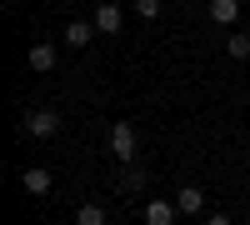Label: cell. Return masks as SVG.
Returning a JSON list of instances; mask_svg holds the SVG:
<instances>
[{
    "instance_id": "1",
    "label": "cell",
    "mask_w": 250,
    "mask_h": 225,
    "mask_svg": "<svg viewBox=\"0 0 250 225\" xmlns=\"http://www.w3.org/2000/svg\"><path fill=\"white\" fill-rule=\"evenodd\" d=\"M105 145H110V155L120 160V165H130V160L140 155V135H135V125H130V120H115V125H110V135H105Z\"/></svg>"
},
{
    "instance_id": "2",
    "label": "cell",
    "mask_w": 250,
    "mask_h": 225,
    "mask_svg": "<svg viewBox=\"0 0 250 225\" xmlns=\"http://www.w3.org/2000/svg\"><path fill=\"white\" fill-rule=\"evenodd\" d=\"M20 130H25L30 140H50V135L60 130V110H50V105L25 110V115H20Z\"/></svg>"
},
{
    "instance_id": "3",
    "label": "cell",
    "mask_w": 250,
    "mask_h": 225,
    "mask_svg": "<svg viewBox=\"0 0 250 225\" xmlns=\"http://www.w3.org/2000/svg\"><path fill=\"white\" fill-rule=\"evenodd\" d=\"M120 25H125L120 5H115V0H100V5H95V30L100 35H120Z\"/></svg>"
},
{
    "instance_id": "4",
    "label": "cell",
    "mask_w": 250,
    "mask_h": 225,
    "mask_svg": "<svg viewBox=\"0 0 250 225\" xmlns=\"http://www.w3.org/2000/svg\"><path fill=\"white\" fill-rule=\"evenodd\" d=\"M175 215H180V210H175V200H155V195L145 200V210H140L145 225H175Z\"/></svg>"
},
{
    "instance_id": "5",
    "label": "cell",
    "mask_w": 250,
    "mask_h": 225,
    "mask_svg": "<svg viewBox=\"0 0 250 225\" xmlns=\"http://www.w3.org/2000/svg\"><path fill=\"white\" fill-rule=\"evenodd\" d=\"M20 185H25V195H50L55 175H50L45 165H25V175H20Z\"/></svg>"
},
{
    "instance_id": "6",
    "label": "cell",
    "mask_w": 250,
    "mask_h": 225,
    "mask_svg": "<svg viewBox=\"0 0 250 225\" xmlns=\"http://www.w3.org/2000/svg\"><path fill=\"white\" fill-rule=\"evenodd\" d=\"M95 35H100L95 20H70V25H65V45H70V50H85Z\"/></svg>"
},
{
    "instance_id": "7",
    "label": "cell",
    "mask_w": 250,
    "mask_h": 225,
    "mask_svg": "<svg viewBox=\"0 0 250 225\" xmlns=\"http://www.w3.org/2000/svg\"><path fill=\"white\" fill-rule=\"evenodd\" d=\"M175 210H180V215H200V210H205V190H200V185L175 190Z\"/></svg>"
},
{
    "instance_id": "8",
    "label": "cell",
    "mask_w": 250,
    "mask_h": 225,
    "mask_svg": "<svg viewBox=\"0 0 250 225\" xmlns=\"http://www.w3.org/2000/svg\"><path fill=\"white\" fill-rule=\"evenodd\" d=\"M210 20L225 30H235V20H240V0H210Z\"/></svg>"
},
{
    "instance_id": "9",
    "label": "cell",
    "mask_w": 250,
    "mask_h": 225,
    "mask_svg": "<svg viewBox=\"0 0 250 225\" xmlns=\"http://www.w3.org/2000/svg\"><path fill=\"white\" fill-rule=\"evenodd\" d=\"M30 70H55V45H45V40H40V45H30Z\"/></svg>"
},
{
    "instance_id": "10",
    "label": "cell",
    "mask_w": 250,
    "mask_h": 225,
    "mask_svg": "<svg viewBox=\"0 0 250 225\" xmlns=\"http://www.w3.org/2000/svg\"><path fill=\"white\" fill-rule=\"evenodd\" d=\"M75 225H110V215H105V205H95V200H85V205L75 210Z\"/></svg>"
},
{
    "instance_id": "11",
    "label": "cell",
    "mask_w": 250,
    "mask_h": 225,
    "mask_svg": "<svg viewBox=\"0 0 250 225\" xmlns=\"http://www.w3.org/2000/svg\"><path fill=\"white\" fill-rule=\"evenodd\" d=\"M225 50H230V60H250V35L230 30V35H225Z\"/></svg>"
},
{
    "instance_id": "12",
    "label": "cell",
    "mask_w": 250,
    "mask_h": 225,
    "mask_svg": "<svg viewBox=\"0 0 250 225\" xmlns=\"http://www.w3.org/2000/svg\"><path fill=\"white\" fill-rule=\"evenodd\" d=\"M140 185H145V170H135V165H130V170L120 175V190H140Z\"/></svg>"
},
{
    "instance_id": "13",
    "label": "cell",
    "mask_w": 250,
    "mask_h": 225,
    "mask_svg": "<svg viewBox=\"0 0 250 225\" xmlns=\"http://www.w3.org/2000/svg\"><path fill=\"white\" fill-rule=\"evenodd\" d=\"M135 15H140V20H155V15H160V0H135Z\"/></svg>"
},
{
    "instance_id": "14",
    "label": "cell",
    "mask_w": 250,
    "mask_h": 225,
    "mask_svg": "<svg viewBox=\"0 0 250 225\" xmlns=\"http://www.w3.org/2000/svg\"><path fill=\"white\" fill-rule=\"evenodd\" d=\"M205 225H230V215H225V210H210V215H205Z\"/></svg>"
}]
</instances>
